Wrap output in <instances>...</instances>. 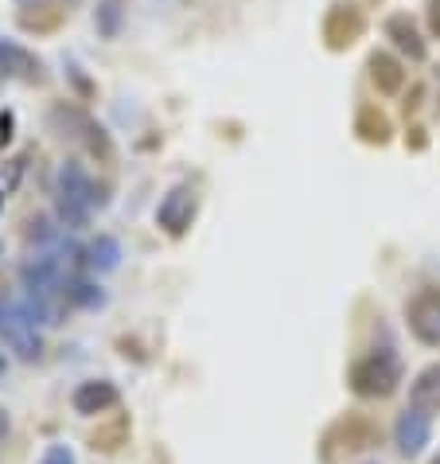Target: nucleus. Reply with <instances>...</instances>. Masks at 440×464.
Masks as SVG:
<instances>
[{
	"label": "nucleus",
	"mask_w": 440,
	"mask_h": 464,
	"mask_svg": "<svg viewBox=\"0 0 440 464\" xmlns=\"http://www.w3.org/2000/svg\"><path fill=\"white\" fill-rule=\"evenodd\" d=\"M409 406L425 410V414H440V363H429L409 382Z\"/></svg>",
	"instance_id": "f8f14e48"
},
{
	"label": "nucleus",
	"mask_w": 440,
	"mask_h": 464,
	"mask_svg": "<svg viewBox=\"0 0 440 464\" xmlns=\"http://www.w3.org/2000/svg\"><path fill=\"white\" fill-rule=\"evenodd\" d=\"M82 266L90 274H113L121 266V242L113 235H98L82 246Z\"/></svg>",
	"instance_id": "9b49d317"
},
{
	"label": "nucleus",
	"mask_w": 440,
	"mask_h": 464,
	"mask_svg": "<svg viewBox=\"0 0 440 464\" xmlns=\"http://www.w3.org/2000/svg\"><path fill=\"white\" fill-rule=\"evenodd\" d=\"M0 347L24 363H35L43 355V328L20 304V293H0Z\"/></svg>",
	"instance_id": "7ed1b4c3"
},
{
	"label": "nucleus",
	"mask_w": 440,
	"mask_h": 464,
	"mask_svg": "<svg viewBox=\"0 0 440 464\" xmlns=\"http://www.w3.org/2000/svg\"><path fill=\"white\" fill-rule=\"evenodd\" d=\"M386 35H390L394 47L401 51V55H409L413 63H421L425 55H429V47H425L417 24L409 20V12H394V16L386 20Z\"/></svg>",
	"instance_id": "9d476101"
},
{
	"label": "nucleus",
	"mask_w": 440,
	"mask_h": 464,
	"mask_svg": "<svg viewBox=\"0 0 440 464\" xmlns=\"http://www.w3.org/2000/svg\"><path fill=\"white\" fill-rule=\"evenodd\" d=\"M47 121L51 129L62 137V140H71V145H79L82 152H90V157H98V160H110L113 157V140L110 133L101 129L82 106H74V102H55L47 113Z\"/></svg>",
	"instance_id": "20e7f679"
},
{
	"label": "nucleus",
	"mask_w": 440,
	"mask_h": 464,
	"mask_svg": "<svg viewBox=\"0 0 440 464\" xmlns=\"http://www.w3.org/2000/svg\"><path fill=\"white\" fill-rule=\"evenodd\" d=\"M8 430H12V421H8L5 410H0V441H5V437H8Z\"/></svg>",
	"instance_id": "f3484780"
},
{
	"label": "nucleus",
	"mask_w": 440,
	"mask_h": 464,
	"mask_svg": "<svg viewBox=\"0 0 440 464\" xmlns=\"http://www.w3.org/2000/svg\"><path fill=\"white\" fill-rule=\"evenodd\" d=\"M429 8H433V12H429V20H433V32L440 35V0H429Z\"/></svg>",
	"instance_id": "dca6fc26"
},
{
	"label": "nucleus",
	"mask_w": 440,
	"mask_h": 464,
	"mask_svg": "<svg viewBox=\"0 0 440 464\" xmlns=\"http://www.w3.org/2000/svg\"><path fill=\"white\" fill-rule=\"evenodd\" d=\"M94 24H98V32L106 35V40H113V35H118V28H121V0H98Z\"/></svg>",
	"instance_id": "4468645a"
},
{
	"label": "nucleus",
	"mask_w": 440,
	"mask_h": 464,
	"mask_svg": "<svg viewBox=\"0 0 440 464\" xmlns=\"http://www.w3.org/2000/svg\"><path fill=\"white\" fill-rule=\"evenodd\" d=\"M51 196H55V218L62 230H82L90 227L98 208H106V196L98 191L94 176L86 172L82 160H62L55 172V184H51Z\"/></svg>",
	"instance_id": "f257e3e1"
},
{
	"label": "nucleus",
	"mask_w": 440,
	"mask_h": 464,
	"mask_svg": "<svg viewBox=\"0 0 440 464\" xmlns=\"http://www.w3.org/2000/svg\"><path fill=\"white\" fill-rule=\"evenodd\" d=\"M196 215H199V191L191 184H176V188L164 191V199L157 208V227L164 235L179 238V235H187V227L196 223Z\"/></svg>",
	"instance_id": "39448f33"
},
{
	"label": "nucleus",
	"mask_w": 440,
	"mask_h": 464,
	"mask_svg": "<svg viewBox=\"0 0 440 464\" xmlns=\"http://www.w3.org/2000/svg\"><path fill=\"white\" fill-rule=\"evenodd\" d=\"M16 5H20V8H32V5L40 8V5H55V0H16Z\"/></svg>",
	"instance_id": "a211bd4d"
},
{
	"label": "nucleus",
	"mask_w": 440,
	"mask_h": 464,
	"mask_svg": "<svg viewBox=\"0 0 440 464\" xmlns=\"http://www.w3.org/2000/svg\"><path fill=\"white\" fill-rule=\"evenodd\" d=\"M367 67H370V79H374V86H378L382 94H397L401 82H406V67H401L390 51H374Z\"/></svg>",
	"instance_id": "ddd939ff"
},
{
	"label": "nucleus",
	"mask_w": 440,
	"mask_h": 464,
	"mask_svg": "<svg viewBox=\"0 0 440 464\" xmlns=\"http://www.w3.org/2000/svg\"><path fill=\"white\" fill-rule=\"evenodd\" d=\"M433 441V414H425L417 406H406L394 421V445L401 457H421Z\"/></svg>",
	"instance_id": "6e6552de"
},
{
	"label": "nucleus",
	"mask_w": 440,
	"mask_h": 464,
	"mask_svg": "<svg viewBox=\"0 0 440 464\" xmlns=\"http://www.w3.org/2000/svg\"><path fill=\"white\" fill-rule=\"evenodd\" d=\"M401 375H406V367H401V355L394 347H374V352L355 359L347 379H351V391L359 398H390L401 386Z\"/></svg>",
	"instance_id": "f03ea898"
},
{
	"label": "nucleus",
	"mask_w": 440,
	"mask_h": 464,
	"mask_svg": "<svg viewBox=\"0 0 440 464\" xmlns=\"http://www.w3.org/2000/svg\"><path fill=\"white\" fill-rule=\"evenodd\" d=\"M0 79L40 86L47 79V67H43V59L35 55L32 47H24L20 40H8V35H0Z\"/></svg>",
	"instance_id": "0eeeda50"
},
{
	"label": "nucleus",
	"mask_w": 440,
	"mask_h": 464,
	"mask_svg": "<svg viewBox=\"0 0 440 464\" xmlns=\"http://www.w3.org/2000/svg\"><path fill=\"white\" fill-rule=\"evenodd\" d=\"M406 320L413 340L425 347H440V289H417L406 301Z\"/></svg>",
	"instance_id": "423d86ee"
},
{
	"label": "nucleus",
	"mask_w": 440,
	"mask_h": 464,
	"mask_svg": "<svg viewBox=\"0 0 440 464\" xmlns=\"http://www.w3.org/2000/svg\"><path fill=\"white\" fill-rule=\"evenodd\" d=\"M40 464H74V453H71L67 445H47Z\"/></svg>",
	"instance_id": "2eb2a0df"
},
{
	"label": "nucleus",
	"mask_w": 440,
	"mask_h": 464,
	"mask_svg": "<svg viewBox=\"0 0 440 464\" xmlns=\"http://www.w3.org/2000/svg\"><path fill=\"white\" fill-rule=\"evenodd\" d=\"M118 402H121V394L110 379H86V382L74 386V394H71L74 414H82V418H98V414H106V410H113Z\"/></svg>",
	"instance_id": "1a4fd4ad"
},
{
	"label": "nucleus",
	"mask_w": 440,
	"mask_h": 464,
	"mask_svg": "<svg viewBox=\"0 0 440 464\" xmlns=\"http://www.w3.org/2000/svg\"><path fill=\"white\" fill-rule=\"evenodd\" d=\"M8 375V352H0V379Z\"/></svg>",
	"instance_id": "6ab92c4d"
}]
</instances>
